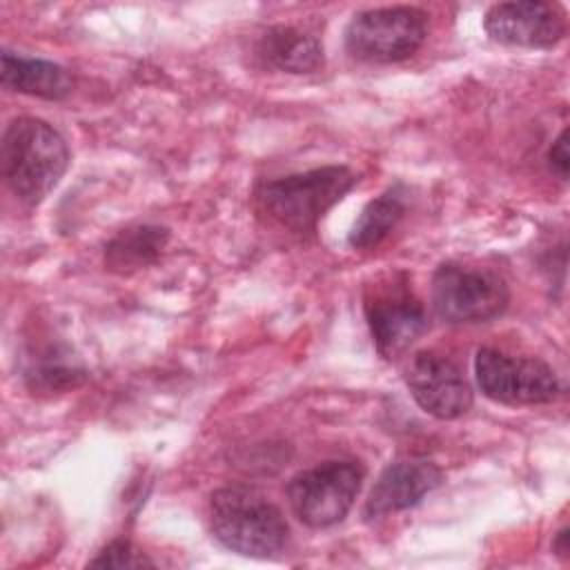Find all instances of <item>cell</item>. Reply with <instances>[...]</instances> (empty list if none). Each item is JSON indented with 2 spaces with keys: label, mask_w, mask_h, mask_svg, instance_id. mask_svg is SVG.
<instances>
[{
  "label": "cell",
  "mask_w": 570,
  "mask_h": 570,
  "mask_svg": "<svg viewBox=\"0 0 570 570\" xmlns=\"http://www.w3.org/2000/svg\"><path fill=\"white\" fill-rule=\"evenodd\" d=\"M69 158L67 140L42 118L18 116L2 131V178L27 207L40 205L53 191L69 167Z\"/></svg>",
  "instance_id": "7a4b0ae2"
},
{
  "label": "cell",
  "mask_w": 570,
  "mask_h": 570,
  "mask_svg": "<svg viewBox=\"0 0 570 570\" xmlns=\"http://www.w3.org/2000/svg\"><path fill=\"white\" fill-rule=\"evenodd\" d=\"M209 528L223 548L254 559L276 557L289 541V525L281 508L243 483L212 492Z\"/></svg>",
  "instance_id": "3957f363"
},
{
  "label": "cell",
  "mask_w": 570,
  "mask_h": 570,
  "mask_svg": "<svg viewBox=\"0 0 570 570\" xmlns=\"http://www.w3.org/2000/svg\"><path fill=\"white\" fill-rule=\"evenodd\" d=\"M568 165H570V154H568V127H566L548 149V167L557 178L568 180Z\"/></svg>",
  "instance_id": "ac0fdd59"
},
{
  "label": "cell",
  "mask_w": 570,
  "mask_h": 570,
  "mask_svg": "<svg viewBox=\"0 0 570 570\" xmlns=\"http://www.w3.org/2000/svg\"><path fill=\"white\" fill-rule=\"evenodd\" d=\"M256 56L265 67L285 73H314L325 65L323 42L289 24L265 29L256 42Z\"/></svg>",
  "instance_id": "4fadbf2b"
},
{
  "label": "cell",
  "mask_w": 570,
  "mask_h": 570,
  "mask_svg": "<svg viewBox=\"0 0 570 570\" xmlns=\"http://www.w3.org/2000/svg\"><path fill=\"white\" fill-rule=\"evenodd\" d=\"M407 203H405V189L403 185L387 187L381 196L372 198L354 220L347 243L352 249L370 252L376 249L401 223L405 216Z\"/></svg>",
  "instance_id": "9a60e30c"
},
{
  "label": "cell",
  "mask_w": 570,
  "mask_h": 570,
  "mask_svg": "<svg viewBox=\"0 0 570 570\" xmlns=\"http://www.w3.org/2000/svg\"><path fill=\"white\" fill-rule=\"evenodd\" d=\"M443 481L436 463L421 456H403L383 468L363 505V519L376 521L410 510Z\"/></svg>",
  "instance_id": "8fae6325"
},
{
  "label": "cell",
  "mask_w": 570,
  "mask_h": 570,
  "mask_svg": "<svg viewBox=\"0 0 570 570\" xmlns=\"http://www.w3.org/2000/svg\"><path fill=\"white\" fill-rule=\"evenodd\" d=\"M363 309L376 352L385 361L403 356L428 332V312L410 287L407 274L396 272L365 289Z\"/></svg>",
  "instance_id": "52a82bcc"
},
{
  "label": "cell",
  "mask_w": 570,
  "mask_h": 570,
  "mask_svg": "<svg viewBox=\"0 0 570 570\" xmlns=\"http://www.w3.org/2000/svg\"><path fill=\"white\" fill-rule=\"evenodd\" d=\"M568 539H570V534H568V525H563L557 534H554V541H552V550H554V554L557 557H561L563 561L568 559V554H570V543H568Z\"/></svg>",
  "instance_id": "d6986e66"
},
{
  "label": "cell",
  "mask_w": 570,
  "mask_h": 570,
  "mask_svg": "<svg viewBox=\"0 0 570 570\" xmlns=\"http://www.w3.org/2000/svg\"><path fill=\"white\" fill-rule=\"evenodd\" d=\"M358 183L347 165H323L307 171L261 180L254 187L256 214L298 238L314 236L321 218Z\"/></svg>",
  "instance_id": "6da1fadb"
},
{
  "label": "cell",
  "mask_w": 570,
  "mask_h": 570,
  "mask_svg": "<svg viewBox=\"0 0 570 570\" xmlns=\"http://www.w3.org/2000/svg\"><path fill=\"white\" fill-rule=\"evenodd\" d=\"M89 568H154V561L129 539H114L89 561Z\"/></svg>",
  "instance_id": "e0dca14e"
},
{
  "label": "cell",
  "mask_w": 570,
  "mask_h": 570,
  "mask_svg": "<svg viewBox=\"0 0 570 570\" xmlns=\"http://www.w3.org/2000/svg\"><path fill=\"white\" fill-rule=\"evenodd\" d=\"M403 376L416 405L434 419H459L468 414L474 403V394L463 370L439 352H414L407 358Z\"/></svg>",
  "instance_id": "9c48e42d"
},
{
  "label": "cell",
  "mask_w": 570,
  "mask_h": 570,
  "mask_svg": "<svg viewBox=\"0 0 570 570\" xmlns=\"http://www.w3.org/2000/svg\"><path fill=\"white\" fill-rule=\"evenodd\" d=\"M428 29V13L419 7L365 9L347 22L345 49L361 62H401L423 47Z\"/></svg>",
  "instance_id": "8992f818"
},
{
  "label": "cell",
  "mask_w": 570,
  "mask_h": 570,
  "mask_svg": "<svg viewBox=\"0 0 570 570\" xmlns=\"http://www.w3.org/2000/svg\"><path fill=\"white\" fill-rule=\"evenodd\" d=\"M510 305L505 278L488 267L441 263L432 276V307L450 325H472L499 318Z\"/></svg>",
  "instance_id": "277c9868"
},
{
  "label": "cell",
  "mask_w": 570,
  "mask_h": 570,
  "mask_svg": "<svg viewBox=\"0 0 570 570\" xmlns=\"http://www.w3.org/2000/svg\"><path fill=\"white\" fill-rule=\"evenodd\" d=\"M167 243V227L151 223L125 227L105 245V267L114 274H134L156 263Z\"/></svg>",
  "instance_id": "5bb4252c"
},
{
  "label": "cell",
  "mask_w": 570,
  "mask_h": 570,
  "mask_svg": "<svg viewBox=\"0 0 570 570\" xmlns=\"http://www.w3.org/2000/svg\"><path fill=\"white\" fill-rule=\"evenodd\" d=\"M85 381L87 370L62 345H47L33 352L24 367V383L33 394H62Z\"/></svg>",
  "instance_id": "2e32d148"
},
{
  "label": "cell",
  "mask_w": 570,
  "mask_h": 570,
  "mask_svg": "<svg viewBox=\"0 0 570 570\" xmlns=\"http://www.w3.org/2000/svg\"><path fill=\"white\" fill-rule=\"evenodd\" d=\"M363 479L365 468L358 461H323L289 479V508L312 530L332 528L350 514Z\"/></svg>",
  "instance_id": "5b68a950"
},
{
  "label": "cell",
  "mask_w": 570,
  "mask_h": 570,
  "mask_svg": "<svg viewBox=\"0 0 570 570\" xmlns=\"http://www.w3.org/2000/svg\"><path fill=\"white\" fill-rule=\"evenodd\" d=\"M0 82L9 91L42 100H65L73 89V78L62 65L9 49L0 56Z\"/></svg>",
  "instance_id": "7c38bea8"
},
{
  "label": "cell",
  "mask_w": 570,
  "mask_h": 570,
  "mask_svg": "<svg viewBox=\"0 0 570 570\" xmlns=\"http://www.w3.org/2000/svg\"><path fill=\"white\" fill-rule=\"evenodd\" d=\"M474 376L483 396L512 407L552 403L561 392V383L548 363L534 356H512L494 347L476 352Z\"/></svg>",
  "instance_id": "ba28073f"
},
{
  "label": "cell",
  "mask_w": 570,
  "mask_h": 570,
  "mask_svg": "<svg viewBox=\"0 0 570 570\" xmlns=\"http://www.w3.org/2000/svg\"><path fill=\"white\" fill-rule=\"evenodd\" d=\"M490 40L523 49H552L568 31L566 9L559 2L512 0L497 2L483 16Z\"/></svg>",
  "instance_id": "30bf717a"
}]
</instances>
